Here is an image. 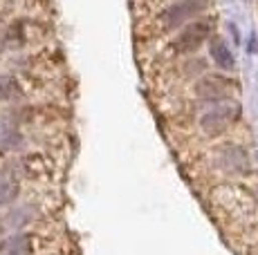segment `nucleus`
I'll use <instances>...</instances> for the list:
<instances>
[{"instance_id":"423d86ee","label":"nucleus","mask_w":258,"mask_h":255,"mask_svg":"<svg viewBox=\"0 0 258 255\" xmlns=\"http://www.w3.org/2000/svg\"><path fill=\"white\" fill-rule=\"evenodd\" d=\"M209 52H211V58L213 63H216L220 70H227L231 72L236 67V61H234V54H231V50L227 47V41L220 36H213L211 43H209Z\"/></svg>"},{"instance_id":"6e6552de","label":"nucleus","mask_w":258,"mask_h":255,"mask_svg":"<svg viewBox=\"0 0 258 255\" xmlns=\"http://www.w3.org/2000/svg\"><path fill=\"white\" fill-rule=\"evenodd\" d=\"M16 197H18V184L12 179L0 177V206L12 204Z\"/></svg>"},{"instance_id":"20e7f679","label":"nucleus","mask_w":258,"mask_h":255,"mask_svg":"<svg viewBox=\"0 0 258 255\" xmlns=\"http://www.w3.org/2000/svg\"><path fill=\"white\" fill-rule=\"evenodd\" d=\"M236 90V83L231 78H225V76H205L202 81H198L196 85V94L200 101H207V103H218V101H225L229 99V94Z\"/></svg>"},{"instance_id":"f03ea898","label":"nucleus","mask_w":258,"mask_h":255,"mask_svg":"<svg viewBox=\"0 0 258 255\" xmlns=\"http://www.w3.org/2000/svg\"><path fill=\"white\" fill-rule=\"evenodd\" d=\"M211 7V0H177L162 12L160 21L164 29H180L186 23L196 21L202 12Z\"/></svg>"},{"instance_id":"f257e3e1","label":"nucleus","mask_w":258,"mask_h":255,"mask_svg":"<svg viewBox=\"0 0 258 255\" xmlns=\"http://www.w3.org/2000/svg\"><path fill=\"white\" fill-rule=\"evenodd\" d=\"M238 116H240V105H238L236 101H231V99L218 101V103H213V107H209V110L202 114L200 128L205 130V135L218 137V135H222L227 128L234 125L238 121Z\"/></svg>"},{"instance_id":"0eeeda50","label":"nucleus","mask_w":258,"mask_h":255,"mask_svg":"<svg viewBox=\"0 0 258 255\" xmlns=\"http://www.w3.org/2000/svg\"><path fill=\"white\" fill-rule=\"evenodd\" d=\"M3 255H32V242L27 235H14L3 244Z\"/></svg>"},{"instance_id":"1a4fd4ad","label":"nucleus","mask_w":258,"mask_h":255,"mask_svg":"<svg viewBox=\"0 0 258 255\" xmlns=\"http://www.w3.org/2000/svg\"><path fill=\"white\" fill-rule=\"evenodd\" d=\"M29 219V213H27V208H18V210H14L12 215H9V226H23L25 222Z\"/></svg>"},{"instance_id":"9d476101","label":"nucleus","mask_w":258,"mask_h":255,"mask_svg":"<svg viewBox=\"0 0 258 255\" xmlns=\"http://www.w3.org/2000/svg\"><path fill=\"white\" fill-rule=\"evenodd\" d=\"M0 23H3V14H0Z\"/></svg>"},{"instance_id":"7ed1b4c3","label":"nucleus","mask_w":258,"mask_h":255,"mask_svg":"<svg viewBox=\"0 0 258 255\" xmlns=\"http://www.w3.org/2000/svg\"><path fill=\"white\" fill-rule=\"evenodd\" d=\"M213 34V21L211 18H202V21H191L182 25V32L175 38V52L180 54H191L200 50Z\"/></svg>"},{"instance_id":"39448f33","label":"nucleus","mask_w":258,"mask_h":255,"mask_svg":"<svg viewBox=\"0 0 258 255\" xmlns=\"http://www.w3.org/2000/svg\"><path fill=\"white\" fill-rule=\"evenodd\" d=\"M218 166L227 173H247L249 170L247 153L240 146H225L218 150Z\"/></svg>"}]
</instances>
